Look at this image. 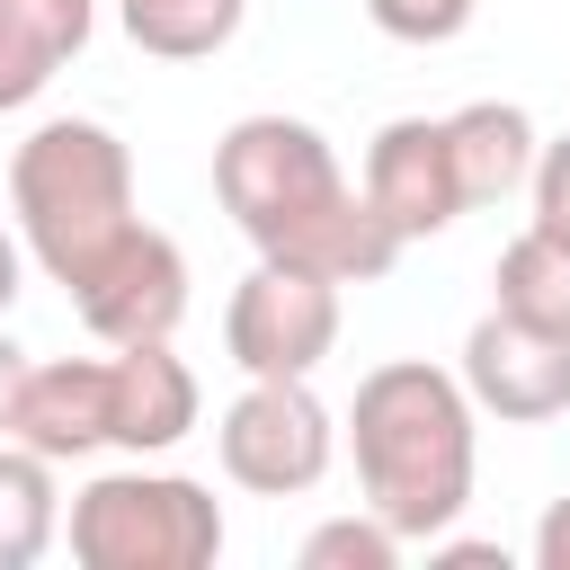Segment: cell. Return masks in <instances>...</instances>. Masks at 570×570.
Segmentation results:
<instances>
[{
  "instance_id": "obj_13",
  "label": "cell",
  "mask_w": 570,
  "mask_h": 570,
  "mask_svg": "<svg viewBox=\"0 0 570 570\" xmlns=\"http://www.w3.org/2000/svg\"><path fill=\"white\" fill-rule=\"evenodd\" d=\"M445 142H454L463 205L517 196V187L534 178V151H543V134H534V116H525L517 98H472V107H454V116H445Z\"/></svg>"
},
{
  "instance_id": "obj_15",
  "label": "cell",
  "mask_w": 570,
  "mask_h": 570,
  "mask_svg": "<svg viewBox=\"0 0 570 570\" xmlns=\"http://www.w3.org/2000/svg\"><path fill=\"white\" fill-rule=\"evenodd\" d=\"M62 534V490L53 463L18 436H0V570H36Z\"/></svg>"
},
{
  "instance_id": "obj_17",
  "label": "cell",
  "mask_w": 570,
  "mask_h": 570,
  "mask_svg": "<svg viewBox=\"0 0 570 570\" xmlns=\"http://www.w3.org/2000/svg\"><path fill=\"white\" fill-rule=\"evenodd\" d=\"M294 561H303V570H392V561H401V534L356 499L347 517H321V525L294 543Z\"/></svg>"
},
{
  "instance_id": "obj_1",
  "label": "cell",
  "mask_w": 570,
  "mask_h": 570,
  "mask_svg": "<svg viewBox=\"0 0 570 570\" xmlns=\"http://www.w3.org/2000/svg\"><path fill=\"white\" fill-rule=\"evenodd\" d=\"M214 205L240 223L258 258L312 267L330 285H383L401 240L365 205V187L338 169V142L312 116H240L214 142Z\"/></svg>"
},
{
  "instance_id": "obj_21",
  "label": "cell",
  "mask_w": 570,
  "mask_h": 570,
  "mask_svg": "<svg viewBox=\"0 0 570 570\" xmlns=\"http://www.w3.org/2000/svg\"><path fill=\"white\" fill-rule=\"evenodd\" d=\"M18 276H27V240H18V223L0 214V312L18 303Z\"/></svg>"
},
{
  "instance_id": "obj_4",
  "label": "cell",
  "mask_w": 570,
  "mask_h": 570,
  "mask_svg": "<svg viewBox=\"0 0 570 570\" xmlns=\"http://www.w3.org/2000/svg\"><path fill=\"white\" fill-rule=\"evenodd\" d=\"M62 543L80 570H214L223 561V508L187 472H151L134 454L125 472H89L62 508Z\"/></svg>"
},
{
  "instance_id": "obj_5",
  "label": "cell",
  "mask_w": 570,
  "mask_h": 570,
  "mask_svg": "<svg viewBox=\"0 0 570 570\" xmlns=\"http://www.w3.org/2000/svg\"><path fill=\"white\" fill-rule=\"evenodd\" d=\"M214 454H223V481L232 490L303 499L338 463V419L312 392V374H249L240 401L214 419Z\"/></svg>"
},
{
  "instance_id": "obj_16",
  "label": "cell",
  "mask_w": 570,
  "mask_h": 570,
  "mask_svg": "<svg viewBox=\"0 0 570 570\" xmlns=\"http://www.w3.org/2000/svg\"><path fill=\"white\" fill-rule=\"evenodd\" d=\"M249 0H116V27L151 53V62H214L240 36Z\"/></svg>"
},
{
  "instance_id": "obj_9",
  "label": "cell",
  "mask_w": 570,
  "mask_h": 570,
  "mask_svg": "<svg viewBox=\"0 0 570 570\" xmlns=\"http://www.w3.org/2000/svg\"><path fill=\"white\" fill-rule=\"evenodd\" d=\"M71 312L98 347H142V338H169L187 321V249L160 232V223H134V240L89 276L71 285Z\"/></svg>"
},
{
  "instance_id": "obj_12",
  "label": "cell",
  "mask_w": 570,
  "mask_h": 570,
  "mask_svg": "<svg viewBox=\"0 0 570 570\" xmlns=\"http://www.w3.org/2000/svg\"><path fill=\"white\" fill-rule=\"evenodd\" d=\"M98 0H0V116L36 107L53 71L89 45Z\"/></svg>"
},
{
  "instance_id": "obj_7",
  "label": "cell",
  "mask_w": 570,
  "mask_h": 570,
  "mask_svg": "<svg viewBox=\"0 0 570 570\" xmlns=\"http://www.w3.org/2000/svg\"><path fill=\"white\" fill-rule=\"evenodd\" d=\"M454 374H463L472 410L508 419V428H543V419L570 410V338H552V330H534V321H517L499 303L463 330V365Z\"/></svg>"
},
{
  "instance_id": "obj_6",
  "label": "cell",
  "mask_w": 570,
  "mask_h": 570,
  "mask_svg": "<svg viewBox=\"0 0 570 570\" xmlns=\"http://www.w3.org/2000/svg\"><path fill=\"white\" fill-rule=\"evenodd\" d=\"M223 347L240 374H321L338 347V285L285 258H258L223 303Z\"/></svg>"
},
{
  "instance_id": "obj_10",
  "label": "cell",
  "mask_w": 570,
  "mask_h": 570,
  "mask_svg": "<svg viewBox=\"0 0 570 570\" xmlns=\"http://www.w3.org/2000/svg\"><path fill=\"white\" fill-rule=\"evenodd\" d=\"M196 410H205V383L169 338L107 347V445L116 454H169L196 428Z\"/></svg>"
},
{
  "instance_id": "obj_19",
  "label": "cell",
  "mask_w": 570,
  "mask_h": 570,
  "mask_svg": "<svg viewBox=\"0 0 570 570\" xmlns=\"http://www.w3.org/2000/svg\"><path fill=\"white\" fill-rule=\"evenodd\" d=\"M525 205H534V223H543V232H561V240H570V134L534 151V178H525Z\"/></svg>"
},
{
  "instance_id": "obj_11",
  "label": "cell",
  "mask_w": 570,
  "mask_h": 570,
  "mask_svg": "<svg viewBox=\"0 0 570 570\" xmlns=\"http://www.w3.org/2000/svg\"><path fill=\"white\" fill-rule=\"evenodd\" d=\"M9 436L36 445L53 472L107 454V356H45L9 392Z\"/></svg>"
},
{
  "instance_id": "obj_20",
  "label": "cell",
  "mask_w": 570,
  "mask_h": 570,
  "mask_svg": "<svg viewBox=\"0 0 570 570\" xmlns=\"http://www.w3.org/2000/svg\"><path fill=\"white\" fill-rule=\"evenodd\" d=\"M534 570H570V499L543 508V525H534Z\"/></svg>"
},
{
  "instance_id": "obj_8",
  "label": "cell",
  "mask_w": 570,
  "mask_h": 570,
  "mask_svg": "<svg viewBox=\"0 0 570 570\" xmlns=\"http://www.w3.org/2000/svg\"><path fill=\"white\" fill-rule=\"evenodd\" d=\"M356 187H365V205L392 223V240H401V249L472 214V205H463V178H454L445 116H392V125L365 142V160H356Z\"/></svg>"
},
{
  "instance_id": "obj_22",
  "label": "cell",
  "mask_w": 570,
  "mask_h": 570,
  "mask_svg": "<svg viewBox=\"0 0 570 570\" xmlns=\"http://www.w3.org/2000/svg\"><path fill=\"white\" fill-rule=\"evenodd\" d=\"M18 374H27V347L0 330V436H9V392H18Z\"/></svg>"
},
{
  "instance_id": "obj_18",
  "label": "cell",
  "mask_w": 570,
  "mask_h": 570,
  "mask_svg": "<svg viewBox=\"0 0 570 570\" xmlns=\"http://www.w3.org/2000/svg\"><path fill=\"white\" fill-rule=\"evenodd\" d=\"M365 18H374L392 45H454V36L481 18V0H365Z\"/></svg>"
},
{
  "instance_id": "obj_14",
  "label": "cell",
  "mask_w": 570,
  "mask_h": 570,
  "mask_svg": "<svg viewBox=\"0 0 570 570\" xmlns=\"http://www.w3.org/2000/svg\"><path fill=\"white\" fill-rule=\"evenodd\" d=\"M490 303L517 312V321H534V330H552V338H570V240L543 232V223H525L499 249V267H490Z\"/></svg>"
},
{
  "instance_id": "obj_3",
  "label": "cell",
  "mask_w": 570,
  "mask_h": 570,
  "mask_svg": "<svg viewBox=\"0 0 570 570\" xmlns=\"http://www.w3.org/2000/svg\"><path fill=\"white\" fill-rule=\"evenodd\" d=\"M9 223L27 258L71 294L134 240V151L98 116H45L9 151Z\"/></svg>"
},
{
  "instance_id": "obj_2",
  "label": "cell",
  "mask_w": 570,
  "mask_h": 570,
  "mask_svg": "<svg viewBox=\"0 0 570 570\" xmlns=\"http://www.w3.org/2000/svg\"><path fill=\"white\" fill-rule=\"evenodd\" d=\"M347 454H356V490L365 508L401 534V543H436L454 534V517L472 508V463H481V410L463 392V374L428 365V356H392L356 383L347 401Z\"/></svg>"
}]
</instances>
